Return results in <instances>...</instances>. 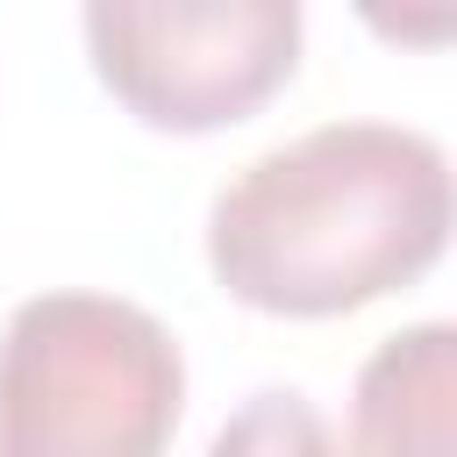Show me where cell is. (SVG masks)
<instances>
[{"label": "cell", "mask_w": 457, "mask_h": 457, "mask_svg": "<svg viewBox=\"0 0 457 457\" xmlns=\"http://www.w3.org/2000/svg\"><path fill=\"white\" fill-rule=\"evenodd\" d=\"M450 243V164L393 121H336L257 157L207 214L228 300L328 321L414 286Z\"/></svg>", "instance_id": "cell-1"}, {"label": "cell", "mask_w": 457, "mask_h": 457, "mask_svg": "<svg viewBox=\"0 0 457 457\" xmlns=\"http://www.w3.org/2000/svg\"><path fill=\"white\" fill-rule=\"evenodd\" d=\"M100 86L164 136L250 121L300 64L293 0H100L86 14Z\"/></svg>", "instance_id": "cell-3"}, {"label": "cell", "mask_w": 457, "mask_h": 457, "mask_svg": "<svg viewBox=\"0 0 457 457\" xmlns=\"http://www.w3.org/2000/svg\"><path fill=\"white\" fill-rule=\"evenodd\" d=\"M179 343L107 293H43L0 336V457H164Z\"/></svg>", "instance_id": "cell-2"}, {"label": "cell", "mask_w": 457, "mask_h": 457, "mask_svg": "<svg viewBox=\"0 0 457 457\" xmlns=\"http://www.w3.org/2000/svg\"><path fill=\"white\" fill-rule=\"evenodd\" d=\"M207 457H350L336 443V428L300 400V393H257L221 436Z\"/></svg>", "instance_id": "cell-5"}, {"label": "cell", "mask_w": 457, "mask_h": 457, "mask_svg": "<svg viewBox=\"0 0 457 457\" xmlns=\"http://www.w3.org/2000/svg\"><path fill=\"white\" fill-rule=\"evenodd\" d=\"M350 457H457V328L421 321L393 336L350 400Z\"/></svg>", "instance_id": "cell-4"}]
</instances>
